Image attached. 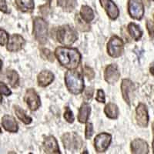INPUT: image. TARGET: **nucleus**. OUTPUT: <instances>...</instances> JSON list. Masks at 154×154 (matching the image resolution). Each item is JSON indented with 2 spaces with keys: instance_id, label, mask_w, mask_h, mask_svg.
<instances>
[{
  "instance_id": "4468645a",
  "label": "nucleus",
  "mask_w": 154,
  "mask_h": 154,
  "mask_svg": "<svg viewBox=\"0 0 154 154\" xmlns=\"http://www.w3.org/2000/svg\"><path fill=\"white\" fill-rule=\"evenodd\" d=\"M43 150L46 153H60L57 140L53 136L46 137L42 143Z\"/></svg>"
},
{
  "instance_id": "72a5a7b5",
  "label": "nucleus",
  "mask_w": 154,
  "mask_h": 154,
  "mask_svg": "<svg viewBox=\"0 0 154 154\" xmlns=\"http://www.w3.org/2000/svg\"><path fill=\"white\" fill-rule=\"evenodd\" d=\"M84 73L89 79H93L95 76V72L93 69L87 66H85L84 67Z\"/></svg>"
},
{
  "instance_id": "423d86ee",
  "label": "nucleus",
  "mask_w": 154,
  "mask_h": 154,
  "mask_svg": "<svg viewBox=\"0 0 154 154\" xmlns=\"http://www.w3.org/2000/svg\"><path fill=\"white\" fill-rule=\"evenodd\" d=\"M124 51V42L117 35H113L107 43V53L111 57H120Z\"/></svg>"
},
{
  "instance_id": "473e14b6",
  "label": "nucleus",
  "mask_w": 154,
  "mask_h": 154,
  "mask_svg": "<svg viewBox=\"0 0 154 154\" xmlns=\"http://www.w3.org/2000/svg\"><path fill=\"white\" fill-rule=\"evenodd\" d=\"M93 134V126L92 123H88L86 126V139L89 140Z\"/></svg>"
},
{
  "instance_id": "dca6fc26",
  "label": "nucleus",
  "mask_w": 154,
  "mask_h": 154,
  "mask_svg": "<svg viewBox=\"0 0 154 154\" xmlns=\"http://www.w3.org/2000/svg\"><path fill=\"white\" fill-rule=\"evenodd\" d=\"M134 89V84L130 79H123L121 84L122 95L128 105H130V96Z\"/></svg>"
},
{
  "instance_id": "1a4fd4ad",
  "label": "nucleus",
  "mask_w": 154,
  "mask_h": 154,
  "mask_svg": "<svg viewBox=\"0 0 154 154\" xmlns=\"http://www.w3.org/2000/svg\"><path fill=\"white\" fill-rule=\"evenodd\" d=\"M25 101L32 111L37 110L41 106L40 98L33 89H27L25 95Z\"/></svg>"
},
{
  "instance_id": "39448f33",
  "label": "nucleus",
  "mask_w": 154,
  "mask_h": 154,
  "mask_svg": "<svg viewBox=\"0 0 154 154\" xmlns=\"http://www.w3.org/2000/svg\"><path fill=\"white\" fill-rule=\"evenodd\" d=\"M33 35L40 44L47 42L48 24L42 18L37 17L33 21Z\"/></svg>"
},
{
  "instance_id": "20e7f679",
  "label": "nucleus",
  "mask_w": 154,
  "mask_h": 154,
  "mask_svg": "<svg viewBox=\"0 0 154 154\" xmlns=\"http://www.w3.org/2000/svg\"><path fill=\"white\" fill-rule=\"evenodd\" d=\"M62 142L64 148L71 152H78L82 148L83 144L81 137L75 133H65L62 137Z\"/></svg>"
},
{
  "instance_id": "c756f323",
  "label": "nucleus",
  "mask_w": 154,
  "mask_h": 154,
  "mask_svg": "<svg viewBox=\"0 0 154 154\" xmlns=\"http://www.w3.org/2000/svg\"><path fill=\"white\" fill-rule=\"evenodd\" d=\"M9 41V34L4 29H0V46H5Z\"/></svg>"
},
{
  "instance_id": "393cba45",
  "label": "nucleus",
  "mask_w": 154,
  "mask_h": 154,
  "mask_svg": "<svg viewBox=\"0 0 154 154\" xmlns=\"http://www.w3.org/2000/svg\"><path fill=\"white\" fill-rule=\"evenodd\" d=\"M6 76L12 87H16L18 86L19 82V76L15 70L8 69L6 72Z\"/></svg>"
},
{
  "instance_id": "f257e3e1",
  "label": "nucleus",
  "mask_w": 154,
  "mask_h": 154,
  "mask_svg": "<svg viewBox=\"0 0 154 154\" xmlns=\"http://www.w3.org/2000/svg\"><path fill=\"white\" fill-rule=\"evenodd\" d=\"M55 56L63 67L68 69H75L81 62V54L76 49L59 46L55 51Z\"/></svg>"
},
{
  "instance_id": "37998d69",
  "label": "nucleus",
  "mask_w": 154,
  "mask_h": 154,
  "mask_svg": "<svg viewBox=\"0 0 154 154\" xmlns=\"http://www.w3.org/2000/svg\"><path fill=\"white\" fill-rule=\"evenodd\" d=\"M150 1H154V0H150Z\"/></svg>"
},
{
  "instance_id": "c9c22d12",
  "label": "nucleus",
  "mask_w": 154,
  "mask_h": 154,
  "mask_svg": "<svg viewBox=\"0 0 154 154\" xmlns=\"http://www.w3.org/2000/svg\"><path fill=\"white\" fill-rule=\"evenodd\" d=\"M0 11L4 13H9L10 11L8 9L7 4L5 0H0Z\"/></svg>"
},
{
  "instance_id": "f8f14e48",
  "label": "nucleus",
  "mask_w": 154,
  "mask_h": 154,
  "mask_svg": "<svg viewBox=\"0 0 154 154\" xmlns=\"http://www.w3.org/2000/svg\"><path fill=\"white\" fill-rule=\"evenodd\" d=\"M136 119L137 124L141 127H146L149 123V115L144 104L140 103L136 109Z\"/></svg>"
},
{
  "instance_id": "7ed1b4c3",
  "label": "nucleus",
  "mask_w": 154,
  "mask_h": 154,
  "mask_svg": "<svg viewBox=\"0 0 154 154\" xmlns=\"http://www.w3.org/2000/svg\"><path fill=\"white\" fill-rule=\"evenodd\" d=\"M58 42L65 46H71L78 38V35L75 30L69 25H65L58 29L56 32Z\"/></svg>"
},
{
  "instance_id": "4be33fe9",
  "label": "nucleus",
  "mask_w": 154,
  "mask_h": 154,
  "mask_svg": "<svg viewBox=\"0 0 154 154\" xmlns=\"http://www.w3.org/2000/svg\"><path fill=\"white\" fill-rule=\"evenodd\" d=\"M128 32L130 33V36L134 39L135 41L140 40L143 35V31L140 28L138 25L134 23H131L128 25Z\"/></svg>"
},
{
  "instance_id": "2f4dec72",
  "label": "nucleus",
  "mask_w": 154,
  "mask_h": 154,
  "mask_svg": "<svg viewBox=\"0 0 154 154\" xmlns=\"http://www.w3.org/2000/svg\"><path fill=\"white\" fill-rule=\"evenodd\" d=\"M96 101L99 102V103H105L106 102V98H105V93L102 90V89H99L97 91L96 96Z\"/></svg>"
},
{
  "instance_id": "4c0bfd02",
  "label": "nucleus",
  "mask_w": 154,
  "mask_h": 154,
  "mask_svg": "<svg viewBox=\"0 0 154 154\" xmlns=\"http://www.w3.org/2000/svg\"><path fill=\"white\" fill-rule=\"evenodd\" d=\"M150 72L152 74V75H154V68H153V67L150 68Z\"/></svg>"
},
{
  "instance_id": "6e6552de",
  "label": "nucleus",
  "mask_w": 154,
  "mask_h": 154,
  "mask_svg": "<svg viewBox=\"0 0 154 154\" xmlns=\"http://www.w3.org/2000/svg\"><path fill=\"white\" fill-rule=\"evenodd\" d=\"M112 136L106 133H102L95 137L94 146L97 152H104L109 146Z\"/></svg>"
},
{
  "instance_id": "6ab92c4d",
  "label": "nucleus",
  "mask_w": 154,
  "mask_h": 154,
  "mask_svg": "<svg viewBox=\"0 0 154 154\" xmlns=\"http://www.w3.org/2000/svg\"><path fill=\"white\" fill-rule=\"evenodd\" d=\"M16 7L23 12H31L33 11L35 5L33 0H15Z\"/></svg>"
},
{
  "instance_id": "7c9ffc66",
  "label": "nucleus",
  "mask_w": 154,
  "mask_h": 154,
  "mask_svg": "<svg viewBox=\"0 0 154 154\" xmlns=\"http://www.w3.org/2000/svg\"><path fill=\"white\" fill-rule=\"evenodd\" d=\"M0 93L5 96H9L12 94V91L9 89V88L2 82H0Z\"/></svg>"
},
{
  "instance_id": "ddd939ff",
  "label": "nucleus",
  "mask_w": 154,
  "mask_h": 154,
  "mask_svg": "<svg viewBox=\"0 0 154 154\" xmlns=\"http://www.w3.org/2000/svg\"><path fill=\"white\" fill-rule=\"evenodd\" d=\"M102 7L105 9L106 14L112 20L117 19L119 16V10L112 0H100Z\"/></svg>"
},
{
  "instance_id": "2eb2a0df",
  "label": "nucleus",
  "mask_w": 154,
  "mask_h": 154,
  "mask_svg": "<svg viewBox=\"0 0 154 154\" xmlns=\"http://www.w3.org/2000/svg\"><path fill=\"white\" fill-rule=\"evenodd\" d=\"M131 150L133 153L146 154L149 152V146L145 140L136 139L131 143Z\"/></svg>"
},
{
  "instance_id": "f03ea898",
  "label": "nucleus",
  "mask_w": 154,
  "mask_h": 154,
  "mask_svg": "<svg viewBox=\"0 0 154 154\" xmlns=\"http://www.w3.org/2000/svg\"><path fill=\"white\" fill-rule=\"evenodd\" d=\"M65 83L69 93L74 95L80 94L84 90V79L79 72L69 69L65 74Z\"/></svg>"
},
{
  "instance_id": "aec40b11",
  "label": "nucleus",
  "mask_w": 154,
  "mask_h": 154,
  "mask_svg": "<svg viewBox=\"0 0 154 154\" xmlns=\"http://www.w3.org/2000/svg\"><path fill=\"white\" fill-rule=\"evenodd\" d=\"M91 112V107L87 103H84L81 106L78 114V120L79 123H86L89 119V114Z\"/></svg>"
},
{
  "instance_id": "b1692460",
  "label": "nucleus",
  "mask_w": 154,
  "mask_h": 154,
  "mask_svg": "<svg viewBox=\"0 0 154 154\" xmlns=\"http://www.w3.org/2000/svg\"><path fill=\"white\" fill-rule=\"evenodd\" d=\"M15 112H16L17 117L19 118L23 123H24L25 124L28 125L32 123V119L30 116H29L26 114V112H25V110H23L22 108H20V107L18 106H15Z\"/></svg>"
},
{
  "instance_id": "9d476101",
  "label": "nucleus",
  "mask_w": 154,
  "mask_h": 154,
  "mask_svg": "<svg viewBox=\"0 0 154 154\" xmlns=\"http://www.w3.org/2000/svg\"><path fill=\"white\" fill-rule=\"evenodd\" d=\"M26 41L22 35L19 34H13L9 38L7 43V50L12 53L21 50L24 46Z\"/></svg>"
},
{
  "instance_id": "a878e982",
  "label": "nucleus",
  "mask_w": 154,
  "mask_h": 154,
  "mask_svg": "<svg viewBox=\"0 0 154 154\" xmlns=\"http://www.w3.org/2000/svg\"><path fill=\"white\" fill-rule=\"evenodd\" d=\"M75 25H76V27L77 29L80 31L82 32H86V31H89L90 29V26H88L87 23H83L84 20L80 18L79 16V15H76L75 18Z\"/></svg>"
},
{
  "instance_id": "e433bc0d",
  "label": "nucleus",
  "mask_w": 154,
  "mask_h": 154,
  "mask_svg": "<svg viewBox=\"0 0 154 154\" xmlns=\"http://www.w3.org/2000/svg\"><path fill=\"white\" fill-rule=\"evenodd\" d=\"M146 26H147V29L149 31V33L150 37L153 38L154 37V24L152 23V21H149L148 20L146 23Z\"/></svg>"
},
{
  "instance_id": "a19ab883",
  "label": "nucleus",
  "mask_w": 154,
  "mask_h": 154,
  "mask_svg": "<svg viewBox=\"0 0 154 154\" xmlns=\"http://www.w3.org/2000/svg\"><path fill=\"white\" fill-rule=\"evenodd\" d=\"M2 101V95H1V93H0V103Z\"/></svg>"
},
{
  "instance_id": "f704fd0d",
  "label": "nucleus",
  "mask_w": 154,
  "mask_h": 154,
  "mask_svg": "<svg viewBox=\"0 0 154 154\" xmlns=\"http://www.w3.org/2000/svg\"><path fill=\"white\" fill-rule=\"evenodd\" d=\"M93 93H94V89L93 87H89L85 90L84 93V99L86 100H91L92 97L93 96Z\"/></svg>"
},
{
  "instance_id": "c85d7f7f",
  "label": "nucleus",
  "mask_w": 154,
  "mask_h": 154,
  "mask_svg": "<svg viewBox=\"0 0 154 154\" xmlns=\"http://www.w3.org/2000/svg\"><path fill=\"white\" fill-rule=\"evenodd\" d=\"M64 119L69 123H72L74 122V116L72 110L70 109L69 107H65V112H64Z\"/></svg>"
},
{
  "instance_id": "9b49d317",
  "label": "nucleus",
  "mask_w": 154,
  "mask_h": 154,
  "mask_svg": "<svg viewBox=\"0 0 154 154\" xmlns=\"http://www.w3.org/2000/svg\"><path fill=\"white\" fill-rule=\"evenodd\" d=\"M120 77V72L118 69L117 66L115 64H110L106 66L104 72V79L109 84L113 85L119 80Z\"/></svg>"
},
{
  "instance_id": "cd10ccee",
  "label": "nucleus",
  "mask_w": 154,
  "mask_h": 154,
  "mask_svg": "<svg viewBox=\"0 0 154 154\" xmlns=\"http://www.w3.org/2000/svg\"><path fill=\"white\" fill-rule=\"evenodd\" d=\"M76 5V1L75 0H65V2L63 3V9L64 11H70L73 10L74 8Z\"/></svg>"
},
{
  "instance_id": "0eeeda50",
  "label": "nucleus",
  "mask_w": 154,
  "mask_h": 154,
  "mask_svg": "<svg viewBox=\"0 0 154 154\" xmlns=\"http://www.w3.org/2000/svg\"><path fill=\"white\" fill-rule=\"evenodd\" d=\"M128 11L133 19L140 20L144 16L143 3L141 0H129Z\"/></svg>"
},
{
  "instance_id": "a211bd4d",
  "label": "nucleus",
  "mask_w": 154,
  "mask_h": 154,
  "mask_svg": "<svg viewBox=\"0 0 154 154\" xmlns=\"http://www.w3.org/2000/svg\"><path fill=\"white\" fill-rule=\"evenodd\" d=\"M54 80V75L53 72L48 70H43L38 75L37 81L38 85L41 87H46V86L50 85Z\"/></svg>"
},
{
  "instance_id": "58836bf2",
  "label": "nucleus",
  "mask_w": 154,
  "mask_h": 154,
  "mask_svg": "<svg viewBox=\"0 0 154 154\" xmlns=\"http://www.w3.org/2000/svg\"><path fill=\"white\" fill-rule=\"evenodd\" d=\"M2 61L0 60V70L2 69Z\"/></svg>"
},
{
  "instance_id": "412c9836",
  "label": "nucleus",
  "mask_w": 154,
  "mask_h": 154,
  "mask_svg": "<svg viewBox=\"0 0 154 154\" xmlns=\"http://www.w3.org/2000/svg\"><path fill=\"white\" fill-rule=\"evenodd\" d=\"M104 112L106 116L109 119H116L119 117V108L116 104L109 103L107 104L104 109Z\"/></svg>"
},
{
  "instance_id": "ea45409f",
  "label": "nucleus",
  "mask_w": 154,
  "mask_h": 154,
  "mask_svg": "<svg viewBox=\"0 0 154 154\" xmlns=\"http://www.w3.org/2000/svg\"><path fill=\"white\" fill-rule=\"evenodd\" d=\"M152 151H153V153H154V138H153V141H152Z\"/></svg>"
},
{
  "instance_id": "bb28decb",
  "label": "nucleus",
  "mask_w": 154,
  "mask_h": 154,
  "mask_svg": "<svg viewBox=\"0 0 154 154\" xmlns=\"http://www.w3.org/2000/svg\"><path fill=\"white\" fill-rule=\"evenodd\" d=\"M41 56L44 60H46L49 62L54 61L55 56L53 55V52L48 49H41Z\"/></svg>"
},
{
  "instance_id": "5701e85b",
  "label": "nucleus",
  "mask_w": 154,
  "mask_h": 154,
  "mask_svg": "<svg viewBox=\"0 0 154 154\" xmlns=\"http://www.w3.org/2000/svg\"><path fill=\"white\" fill-rule=\"evenodd\" d=\"M80 17L86 23H89L94 19V12L91 8L88 5H82L80 10Z\"/></svg>"
},
{
  "instance_id": "f3484780",
  "label": "nucleus",
  "mask_w": 154,
  "mask_h": 154,
  "mask_svg": "<svg viewBox=\"0 0 154 154\" xmlns=\"http://www.w3.org/2000/svg\"><path fill=\"white\" fill-rule=\"evenodd\" d=\"M2 125L4 129L9 133H17L19 130L17 122L12 116H4L2 119Z\"/></svg>"
},
{
  "instance_id": "79ce46f5",
  "label": "nucleus",
  "mask_w": 154,
  "mask_h": 154,
  "mask_svg": "<svg viewBox=\"0 0 154 154\" xmlns=\"http://www.w3.org/2000/svg\"><path fill=\"white\" fill-rule=\"evenodd\" d=\"M0 133H2V129H1V127H0Z\"/></svg>"
}]
</instances>
